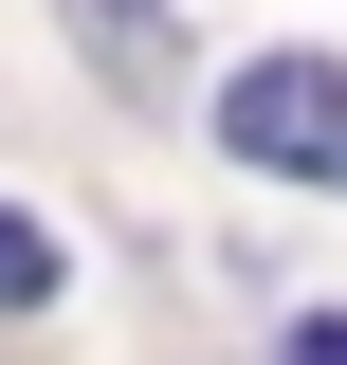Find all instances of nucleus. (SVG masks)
<instances>
[{"label": "nucleus", "instance_id": "nucleus-1", "mask_svg": "<svg viewBox=\"0 0 347 365\" xmlns=\"http://www.w3.org/2000/svg\"><path fill=\"white\" fill-rule=\"evenodd\" d=\"M219 146L274 182H329L347 165V73L329 55H256V73H219Z\"/></svg>", "mask_w": 347, "mask_h": 365}, {"label": "nucleus", "instance_id": "nucleus-2", "mask_svg": "<svg viewBox=\"0 0 347 365\" xmlns=\"http://www.w3.org/2000/svg\"><path fill=\"white\" fill-rule=\"evenodd\" d=\"M37 292H55V237L19 220V201H0V311H37Z\"/></svg>", "mask_w": 347, "mask_h": 365}, {"label": "nucleus", "instance_id": "nucleus-3", "mask_svg": "<svg viewBox=\"0 0 347 365\" xmlns=\"http://www.w3.org/2000/svg\"><path fill=\"white\" fill-rule=\"evenodd\" d=\"M74 19H91L110 55H129V73H165V19H146V0H74Z\"/></svg>", "mask_w": 347, "mask_h": 365}]
</instances>
